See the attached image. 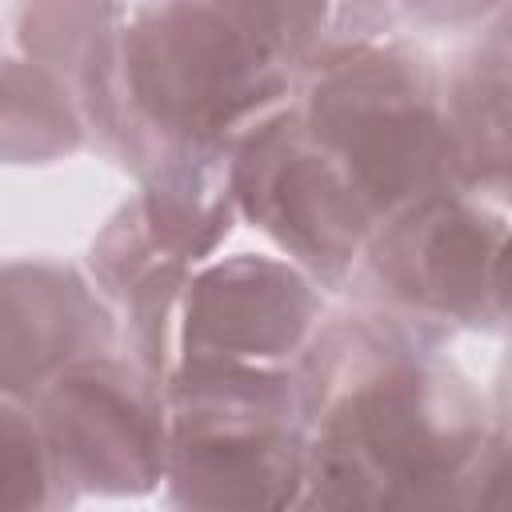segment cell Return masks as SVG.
Listing matches in <instances>:
<instances>
[{
  "mask_svg": "<svg viewBox=\"0 0 512 512\" xmlns=\"http://www.w3.org/2000/svg\"><path fill=\"white\" fill-rule=\"evenodd\" d=\"M116 328L100 296L64 264L0 268V388L28 400L64 368L112 352Z\"/></svg>",
  "mask_w": 512,
  "mask_h": 512,
  "instance_id": "ba28073f",
  "label": "cell"
},
{
  "mask_svg": "<svg viewBox=\"0 0 512 512\" xmlns=\"http://www.w3.org/2000/svg\"><path fill=\"white\" fill-rule=\"evenodd\" d=\"M40 424L52 476L76 492H144L164 480L168 412L160 380L136 360L88 356L24 400Z\"/></svg>",
  "mask_w": 512,
  "mask_h": 512,
  "instance_id": "52a82bcc",
  "label": "cell"
},
{
  "mask_svg": "<svg viewBox=\"0 0 512 512\" xmlns=\"http://www.w3.org/2000/svg\"><path fill=\"white\" fill-rule=\"evenodd\" d=\"M168 412L164 480L180 504H300L304 404L288 368H180L160 380Z\"/></svg>",
  "mask_w": 512,
  "mask_h": 512,
  "instance_id": "277c9868",
  "label": "cell"
},
{
  "mask_svg": "<svg viewBox=\"0 0 512 512\" xmlns=\"http://www.w3.org/2000/svg\"><path fill=\"white\" fill-rule=\"evenodd\" d=\"M76 96L44 64L0 60V160H52L80 144Z\"/></svg>",
  "mask_w": 512,
  "mask_h": 512,
  "instance_id": "30bf717a",
  "label": "cell"
},
{
  "mask_svg": "<svg viewBox=\"0 0 512 512\" xmlns=\"http://www.w3.org/2000/svg\"><path fill=\"white\" fill-rule=\"evenodd\" d=\"M412 12H420L424 20H452V24H460V20H484V12L488 8H500L504 0H404Z\"/></svg>",
  "mask_w": 512,
  "mask_h": 512,
  "instance_id": "7c38bea8",
  "label": "cell"
},
{
  "mask_svg": "<svg viewBox=\"0 0 512 512\" xmlns=\"http://www.w3.org/2000/svg\"><path fill=\"white\" fill-rule=\"evenodd\" d=\"M332 0H156L112 56L108 116L164 156L220 152L276 112L320 48Z\"/></svg>",
  "mask_w": 512,
  "mask_h": 512,
  "instance_id": "7a4b0ae2",
  "label": "cell"
},
{
  "mask_svg": "<svg viewBox=\"0 0 512 512\" xmlns=\"http://www.w3.org/2000/svg\"><path fill=\"white\" fill-rule=\"evenodd\" d=\"M440 120L452 184L508 188V36L492 24L440 84Z\"/></svg>",
  "mask_w": 512,
  "mask_h": 512,
  "instance_id": "9c48e42d",
  "label": "cell"
},
{
  "mask_svg": "<svg viewBox=\"0 0 512 512\" xmlns=\"http://www.w3.org/2000/svg\"><path fill=\"white\" fill-rule=\"evenodd\" d=\"M60 500L52 460L32 408L0 388V508Z\"/></svg>",
  "mask_w": 512,
  "mask_h": 512,
  "instance_id": "8fae6325",
  "label": "cell"
},
{
  "mask_svg": "<svg viewBox=\"0 0 512 512\" xmlns=\"http://www.w3.org/2000/svg\"><path fill=\"white\" fill-rule=\"evenodd\" d=\"M504 240V192L444 184L380 224L360 264L380 312L428 332L440 324L500 328L508 296Z\"/></svg>",
  "mask_w": 512,
  "mask_h": 512,
  "instance_id": "5b68a950",
  "label": "cell"
},
{
  "mask_svg": "<svg viewBox=\"0 0 512 512\" xmlns=\"http://www.w3.org/2000/svg\"><path fill=\"white\" fill-rule=\"evenodd\" d=\"M320 328V296L300 264L228 256L188 268L172 292L148 372L180 368H284Z\"/></svg>",
  "mask_w": 512,
  "mask_h": 512,
  "instance_id": "8992f818",
  "label": "cell"
},
{
  "mask_svg": "<svg viewBox=\"0 0 512 512\" xmlns=\"http://www.w3.org/2000/svg\"><path fill=\"white\" fill-rule=\"evenodd\" d=\"M284 108L340 168L376 228L452 184L440 80L400 40L360 32L324 56L316 52Z\"/></svg>",
  "mask_w": 512,
  "mask_h": 512,
  "instance_id": "3957f363",
  "label": "cell"
},
{
  "mask_svg": "<svg viewBox=\"0 0 512 512\" xmlns=\"http://www.w3.org/2000/svg\"><path fill=\"white\" fill-rule=\"evenodd\" d=\"M300 504L476 508L508 472L504 432L436 352L392 312L316 328L300 372Z\"/></svg>",
  "mask_w": 512,
  "mask_h": 512,
  "instance_id": "6da1fadb",
  "label": "cell"
}]
</instances>
